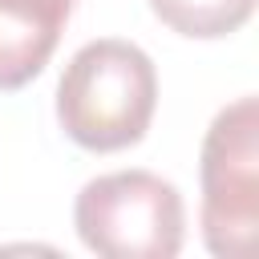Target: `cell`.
Segmentation results:
<instances>
[{"label":"cell","mask_w":259,"mask_h":259,"mask_svg":"<svg viewBox=\"0 0 259 259\" xmlns=\"http://www.w3.org/2000/svg\"><path fill=\"white\" fill-rule=\"evenodd\" d=\"M154 61L117 36L81 45L57 81V121L81 150L93 154L138 146L154 121Z\"/></svg>","instance_id":"6da1fadb"},{"label":"cell","mask_w":259,"mask_h":259,"mask_svg":"<svg viewBox=\"0 0 259 259\" xmlns=\"http://www.w3.org/2000/svg\"><path fill=\"white\" fill-rule=\"evenodd\" d=\"M81 243L101 259H174L186 210L174 182L154 170H113L81 186L73 202Z\"/></svg>","instance_id":"7a4b0ae2"},{"label":"cell","mask_w":259,"mask_h":259,"mask_svg":"<svg viewBox=\"0 0 259 259\" xmlns=\"http://www.w3.org/2000/svg\"><path fill=\"white\" fill-rule=\"evenodd\" d=\"M202 239L219 259H251L259 239V101L239 97L202 138Z\"/></svg>","instance_id":"3957f363"},{"label":"cell","mask_w":259,"mask_h":259,"mask_svg":"<svg viewBox=\"0 0 259 259\" xmlns=\"http://www.w3.org/2000/svg\"><path fill=\"white\" fill-rule=\"evenodd\" d=\"M73 8L77 0H0V93L40 77Z\"/></svg>","instance_id":"277c9868"},{"label":"cell","mask_w":259,"mask_h":259,"mask_svg":"<svg viewBox=\"0 0 259 259\" xmlns=\"http://www.w3.org/2000/svg\"><path fill=\"white\" fill-rule=\"evenodd\" d=\"M150 8L178 36L219 40V36L239 32L251 20L255 0H150Z\"/></svg>","instance_id":"5b68a950"}]
</instances>
